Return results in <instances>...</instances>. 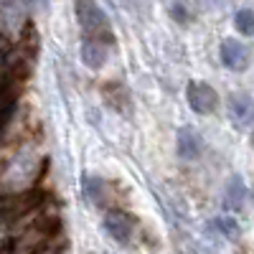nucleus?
Returning a JSON list of instances; mask_svg holds the SVG:
<instances>
[{"mask_svg":"<svg viewBox=\"0 0 254 254\" xmlns=\"http://www.w3.org/2000/svg\"><path fill=\"white\" fill-rule=\"evenodd\" d=\"M76 20L81 26V38H94L99 44H115V33L107 13L102 10L97 0H76Z\"/></svg>","mask_w":254,"mask_h":254,"instance_id":"nucleus-1","label":"nucleus"},{"mask_svg":"<svg viewBox=\"0 0 254 254\" xmlns=\"http://www.w3.org/2000/svg\"><path fill=\"white\" fill-rule=\"evenodd\" d=\"M186 99H188V107L196 115H211L219 107V94L206 81H190L186 89Z\"/></svg>","mask_w":254,"mask_h":254,"instance_id":"nucleus-2","label":"nucleus"},{"mask_svg":"<svg viewBox=\"0 0 254 254\" xmlns=\"http://www.w3.org/2000/svg\"><path fill=\"white\" fill-rule=\"evenodd\" d=\"M104 229L117 244H130L132 239V221L122 211H107L104 214Z\"/></svg>","mask_w":254,"mask_h":254,"instance_id":"nucleus-3","label":"nucleus"},{"mask_svg":"<svg viewBox=\"0 0 254 254\" xmlns=\"http://www.w3.org/2000/svg\"><path fill=\"white\" fill-rule=\"evenodd\" d=\"M221 64L226 69H234V71H242L247 69V64H249V51L244 44H239V41L234 38H226L224 44H221Z\"/></svg>","mask_w":254,"mask_h":254,"instance_id":"nucleus-4","label":"nucleus"},{"mask_svg":"<svg viewBox=\"0 0 254 254\" xmlns=\"http://www.w3.org/2000/svg\"><path fill=\"white\" fill-rule=\"evenodd\" d=\"M110 56V46L107 44H99L94 38H81V61L92 69H102L104 61Z\"/></svg>","mask_w":254,"mask_h":254,"instance_id":"nucleus-5","label":"nucleus"},{"mask_svg":"<svg viewBox=\"0 0 254 254\" xmlns=\"http://www.w3.org/2000/svg\"><path fill=\"white\" fill-rule=\"evenodd\" d=\"M203 153V142L198 132H193L190 127H181L178 130V155L183 160H196Z\"/></svg>","mask_w":254,"mask_h":254,"instance_id":"nucleus-6","label":"nucleus"},{"mask_svg":"<svg viewBox=\"0 0 254 254\" xmlns=\"http://www.w3.org/2000/svg\"><path fill=\"white\" fill-rule=\"evenodd\" d=\"M244 198H247V188H244L242 178H231V181H229V186H226V198H224V206H226L229 211H242Z\"/></svg>","mask_w":254,"mask_h":254,"instance_id":"nucleus-7","label":"nucleus"},{"mask_svg":"<svg viewBox=\"0 0 254 254\" xmlns=\"http://www.w3.org/2000/svg\"><path fill=\"white\" fill-rule=\"evenodd\" d=\"M229 110H231V117H234L239 125H244L249 117H252V102L242 94H234L229 99Z\"/></svg>","mask_w":254,"mask_h":254,"instance_id":"nucleus-8","label":"nucleus"},{"mask_svg":"<svg viewBox=\"0 0 254 254\" xmlns=\"http://www.w3.org/2000/svg\"><path fill=\"white\" fill-rule=\"evenodd\" d=\"M81 186H84V196H87L92 203H99V201H102V196H104V181H102V178H97V176H84Z\"/></svg>","mask_w":254,"mask_h":254,"instance_id":"nucleus-9","label":"nucleus"},{"mask_svg":"<svg viewBox=\"0 0 254 254\" xmlns=\"http://www.w3.org/2000/svg\"><path fill=\"white\" fill-rule=\"evenodd\" d=\"M234 23H237V28H239L244 36H254V10H249V8L239 10V13L234 15Z\"/></svg>","mask_w":254,"mask_h":254,"instance_id":"nucleus-10","label":"nucleus"},{"mask_svg":"<svg viewBox=\"0 0 254 254\" xmlns=\"http://www.w3.org/2000/svg\"><path fill=\"white\" fill-rule=\"evenodd\" d=\"M216 226L221 229V234H224V237H231V239H234V237L239 234V226H237V221H234V219H229V216L216 219Z\"/></svg>","mask_w":254,"mask_h":254,"instance_id":"nucleus-11","label":"nucleus"}]
</instances>
